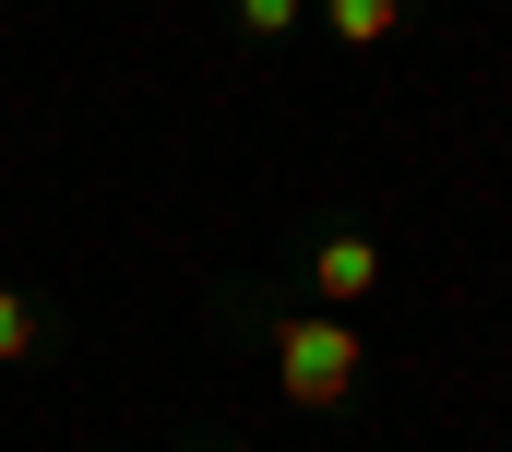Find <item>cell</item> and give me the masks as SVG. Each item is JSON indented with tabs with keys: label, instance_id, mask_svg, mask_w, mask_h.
<instances>
[{
	"label": "cell",
	"instance_id": "cell-3",
	"mask_svg": "<svg viewBox=\"0 0 512 452\" xmlns=\"http://www.w3.org/2000/svg\"><path fill=\"white\" fill-rule=\"evenodd\" d=\"M393 24H405V0H334V36L346 48H382Z\"/></svg>",
	"mask_w": 512,
	"mask_h": 452
},
{
	"label": "cell",
	"instance_id": "cell-5",
	"mask_svg": "<svg viewBox=\"0 0 512 452\" xmlns=\"http://www.w3.org/2000/svg\"><path fill=\"white\" fill-rule=\"evenodd\" d=\"M239 24H251V36H286V24H298V0H239Z\"/></svg>",
	"mask_w": 512,
	"mask_h": 452
},
{
	"label": "cell",
	"instance_id": "cell-2",
	"mask_svg": "<svg viewBox=\"0 0 512 452\" xmlns=\"http://www.w3.org/2000/svg\"><path fill=\"white\" fill-rule=\"evenodd\" d=\"M310 286H322L334 310H358V298H382V250H370L358 226H334V238L310 250Z\"/></svg>",
	"mask_w": 512,
	"mask_h": 452
},
{
	"label": "cell",
	"instance_id": "cell-4",
	"mask_svg": "<svg viewBox=\"0 0 512 452\" xmlns=\"http://www.w3.org/2000/svg\"><path fill=\"white\" fill-rule=\"evenodd\" d=\"M0 357H36V310H24L12 286H0Z\"/></svg>",
	"mask_w": 512,
	"mask_h": 452
},
{
	"label": "cell",
	"instance_id": "cell-1",
	"mask_svg": "<svg viewBox=\"0 0 512 452\" xmlns=\"http://www.w3.org/2000/svg\"><path fill=\"white\" fill-rule=\"evenodd\" d=\"M274 381H286V405H346L358 393V334L346 322H286L274 334Z\"/></svg>",
	"mask_w": 512,
	"mask_h": 452
}]
</instances>
